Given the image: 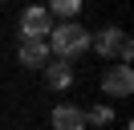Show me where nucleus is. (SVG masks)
Masks as SVG:
<instances>
[{"label":"nucleus","instance_id":"f257e3e1","mask_svg":"<svg viewBox=\"0 0 134 130\" xmlns=\"http://www.w3.org/2000/svg\"><path fill=\"white\" fill-rule=\"evenodd\" d=\"M45 45H49V53H57L61 61H69V57H77V53L90 49V32H85L77 20H69V24H61V29H53Z\"/></svg>","mask_w":134,"mask_h":130},{"label":"nucleus","instance_id":"f03ea898","mask_svg":"<svg viewBox=\"0 0 134 130\" xmlns=\"http://www.w3.org/2000/svg\"><path fill=\"white\" fill-rule=\"evenodd\" d=\"M90 45L98 49L102 57H122V61H130V53H134L130 37H126L122 29H102L98 37H90Z\"/></svg>","mask_w":134,"mask_h":130},{"label":"nucleus","instance_id":"7ed1b4c3","mask_svg":"<svg viewBox=\"0 0 134 130\" xmlns=\"http://www.w3.org/2000/svg\"><path fill=\"white\" fill-rule=\"evenodd\" d=\"M45 32H53L49 8H25V16H20V37L25 41H45Z\"/></svg>","mask_w":134,"mask_h":130},{"label":"nucleus","instance_id":"20e7f679","mask_svg":"<svg viewBox=\"0 0 134 130\" xmlns=\"http://www.w3.org/2000/svg\"><path fill=\"white\" fill-rule=\"evenodd\" d=\"M102 89H106L110 98H130V89H134V69H130V65H110L106 77H102Z\"/></svg>","mask_w":134,"mask_h":130},{"label":"nucleus","instance_id":"39448f33","mask_svg":"<svg viewBox=\"0 0 134 130\" xmlns=\"http://www.w3.org/2000/svg\"><path fill=\"white\" fill-rule=\"evenodd\" d=\"M53 130H85V110H77V106H57V110H53Z\"/></svg>","mask_w":134,"mask_h":130},{"label":"nucleus","instance_id":"423d86ee","mask_svg":"<svg viewBox=\"0 0 134 130\" xmlns=\"http://www.w3.org/2000/svg\"><path fill=\"white\" fill-rule=\"evenodd\" d=\"M20 65H49V45L45 41H25L20 37Z\"/></svg>","mask_w":134,"mask_h":130},{"label":"nucleus","instance_id":"0eeeda50","mask_svg":"<svg viewBox=\"0 0 134 130\" xmlns=\"http://www.w3.org/2000/svg\"><path fill=\"white\" fill-rule=\"evenodd\" d=\"M45 81H49V89H69L73 85V69L65 61H49L45 65Z\"/></svg>","mask_w":134,"mask_h":130},{"label":"nucleus","instance_id":"6e6552de","mask_svg":"<svg viewBox=\"0 0 134 130\" xmlns=\"http://www.w3.org/2000/svg\"><path fill=\"white\" fill-rule=\"evenodd\" d=\"M110 118H114V110H110V106H93V110L85 114V122H98V126H106Z\"/></svg>","mask_w":134,"mask_h":130},{"label":"nucleus","instance_id":"1a4fd4ad","mask_svg":"<svg viewBox=\"0 0 134 130\" xmlns=\"http://www.w3.org/2000/svg\"><path fill=\"white\" fill-rule=\"evenodd\" d=\"M77 0H53V12H61V16H77Z\"/></svg>","mask_w":134,"mask_h":130}]
</instances>
